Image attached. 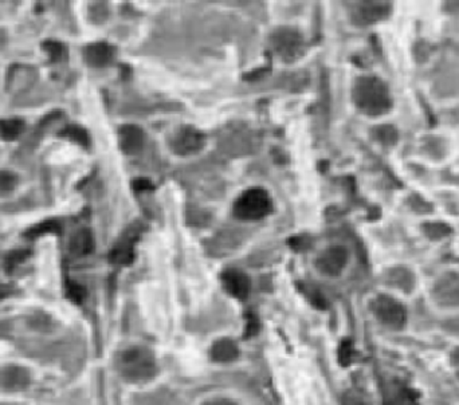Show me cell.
<instances>
[{
	"label": "cell",
	"instance_id": "obj_4",
	"mask_svg": "<svg viewBox=\"0 0 459 405\" xmlns=\"http://www.w3.org/2000/svg\"><path fill=\"white\" fill-rule=\"evenodd\" d=\"M372 310L374 317L388 327L401 329L405 322L404 308L388 295L376 297L373 299Z\"/></svg>",
	"mask_w": 459,
	"mask_h": 405
},
{
	"label": "cell",
	"instance_id": "obj_13",
	"mask_svg": "<svg viewBox=\"0 0 459 405\" xmlns=\"http://www.w3.org/2000/svg\"><path fill=\"white\" fill-rule=\"evenodd\" d=\"M238 356L239 349L236 344L229 338H222L211 347V357L216 362H232L238 358Z\"/></svg>",
	"mask_w": 459,
	"mask_h": 405
},
{
	"label": "cell",
	"instance_id": "obj_28",
	"mask_svg": "<svg viewBox=\"0 0 459 405\" xmlns=\"http://www.w3.org/2000/svg\"><path fill=\"white\" fill-rule=\"evenodd\" d=\"M456 360H457V362L459 364V350L456 353Z\"/></svg>",
	"mask_w": 459,
	"mask_h": 405
},
{
	"label": "cell",
	"instance_id": "obj_10",
	"mask_svg": "<svg viewBox=\"0 0 459 405\" xmlns=\"http://www.w3.org/2000/svg\"><path fill=\"white\" fill-rule=\"evenodd\" d=\"M139 233L136 229L132 231L125 233L121 240L115 246V248L111 251L109 259L115 264H129L135 259V243L139 238Z\"/></svg>",
	"mask_w": 459,
	"mask_h": 405
},
{
	"label": "cell",
	"instance_id": "obj_7",
	"mask_svg": "<svg viewBox=\"0 0 459 405\" xmlns=\"http://www.w3.org/2000/svg\"><path fill=\"white\" fill-rule=\"evenodd\" d=\"M301 36L294 30H281L273 35L271 46L277 54L284 59L295 58L301 50Z\"/></svg>",
	"mask_w": 459,
	"mask_h": 405
},
{
	"label": "cell",
	"instance_id": "obj_18",
	"mask_svg": "<svg viewBox=\"0 0 459 405\" xmlns=\"http://www.w3.org/2000/svg\"><path fill=\"white\" fill-rule=\"evenodd\" d=\"M374 136L383 144H394L396 141V130L392 126H379Z\"/></svg>",
	"mask_w": 459,
	"mask_h": 405
},
{
	"label": "cell",
	"instance_id": "obj_3",
	"mask_svg": "<svg viewBox=\"0 0 459 405\" xmlns=\"http://www.w3.org/2000/svg\"><path fill=\"white\" fill-rule=\"evenodd\" d=\"M271 211V200L266 191L251 188L243 192L234 204V213L240 220H259Z\"/></svg>",
	"mask_w": 459,
	"mask_h": 405
},
{
	"label": "cell",
	"instance_id": "obj_22",
	"mask_svg": "<svg viewBox=\"0 0 459 405\" xmlns=\"http://www.w3.org/2000/svg\"><path fill=\"white\" fill-rule=\"evenodd\" d=\"M426 232L430 235V236H443V235H447L450 232V229L446 227L445 224L442 223H431L429 226L425 227Z\"/></svg>",
	"mask_w": 459,
	"mask_h": 405
},
{
	"label": "cell",
	"instance_id": "obj_25",
	"mask_svg": "<svg viewBox=\"0 0 459 405\" xmlns=\"http://www.w3.org/2000/svg\"><path fill=\"white\" fill-rule=\"evenodd\" d=\"M258 319H253V317L249 319V321H247V329H246L247 336H253V334H256V333L258 332Z\"/></svg>",
	"mask_w": 459,
	"mask_h": 405
},
{
	"label": "cell",
	"instance_id": "obj_12",
	"mask_svg": "<svg viewBox=\"0 0 459 405\" xmlns=\"http://www.w3.org/2000/svg\"><path fill=\"white\" fill-rule=\"evenodd\" d=\"M85 60L91 67H105L115 58V49L108 43H93L85 49Z\"/></svg>",
	"mask_w": 459,
	"mask_h": 405
},
{
	"label": "cell",
	"instance_id": "obj_5",
	"mask_svg": "<svg viewBox=\"0 0 459 405\" xmlns=\"http://www.w3.org/2000/svg\"><path fill=\"white\" fill-rule=\"evenodd\" d=\"M173 153L179 156H190L198 153L204 145V136L192 126H183L175 132L170 141Z\"/></svg>",
	"mask_w": 459,
	"mask_h": 405
},
{
	"label": "cell",
	"instance_id": "obj_14",
	"mask_svg": "<svg viewBox=\"0 0 459 405\" xmlns=\"http://www.w3.org/2000/svg\"><path fill=\"white\" fill-rule=\"evenodd\" d=\"M384 405H418V395L410 388L398 386L385 395Z\"/></svg>",
	"mask_w": 459,
	"mask_h": 405
},
{
	"label": "cell",
	"instance_id": "obj_9",
	"mask_svg": "<svg viewBox=\"0 0 459 405\" xmlns=\"http://www.w3.org/2000/svg\"><path fill=\"white\" fill-rule=\"evenodd\" d=\"M222 285L230 295L238 299H246L250 292V281L247 275L239 270L230 268L226 270L222 275Z\"/></svg>",
	"mask_w": 459,
	"mask_h": 405
},
{
	"label": "cell",
	"instance_id": "obj_19",
	"mask_svg": "<svg viewBox=\"0 0 459 405\" xmlns=\"http://www.w3.org/2000/svg\"><path fill=\"white\" fill-rule=\"evenodd\" d=\"M46 232H53V233H59L60 232V229H59V224L57 222H45V223H41L38 224L35 229H32L30 231V235L31 236H38V235H43Z\"/></svg>",
	"mask_w": 459,
	"mask_h": 405
},
{
	"label": "cell",
	"instance_id": "obj_6",
	"mask_svg": "<svg viewBox=\"0 0 459 405\" xmlns=\"http://www.w3.org/2000/svg\"><path fill=\"white\" fill-rule=\"evenodd\" d=\"M348 262V254L342 247L325 250L316 261L317 270L328 277H337L343 273Z\"/></svg>",
	"mask_w": 459,
	"mask_h": 405
},
{
	"label": "cell",
	"instance_id": "obj_23",
	"mask_svg": "<svg viewBox=\"0 0 459 405\" xmlns=\"http://www.w3.org/2000/svg\"><path fill=\"white\" fill-rule=\"evenodd\" d=\"M352 354H353V347L349 341H344L340 347V361L344 364V365H348L352 360Z\"/></svg>",
	"mask_w": 459,
	"mask_h": 405
},
{
	"label": "cell",
	"instance_id": "obj_20",
	"mask_svg": "<svg viewBox=\"0 0 459 405\" xmlns=\"http://www.w3.org/2000/svg\"><path fill=\"white\" fill-rule=\"evenodd\" d=\"M67 295L70 297L71 301L80 303L85 298V290H84L82 286H80L77 284H69L67 285Z\"/></svg>",
	"mask_w": 459,
	"mask_h": 405
},
{
	"label": "cell",
	"instance_id": "obj_17",
	"mask_svg": "<svg viewBox=\"0 0 459 405\" xmlns=\"http://www.w3.org/2000/svg\"><path fill=\"white\" fill-rule=\"evenodd\" d=\"M60 135L84 146L89 145V136H87V130L82 129L81 126H67Z\"/></svg>",
	"mask_w": 459,
	"mask_h": 405
},
{
	"label": "cell",
	"instance_id": "obj_15",
	"mask_svg": "<svg viewBox=\"0 0 459 405\" xmlns=\"http://www.w3.org/2000/svg\"><path fill=\"white\" fill-rule=\"evenodd\" d=\"M93 244L94 243H93L91 232L84 230V231L78 232L77 236L73 239L71 251L80 255H85L93 250Z\"/></svg>",
	"mask_w": 459,
	"mask_h": 405
},
{
	"label": "cell",
	"instance_id": "obj_2",
	"mask_svg": "<svg viewBox=\"0 0 459 405\" xmlns=\"http://www.w3.org/2000/svg\"><path fill=\"white\" fill-rule=\"evenodd\" d=\"M118 373L131 382H144L156 376L157 364L146 347H133L120 353L115 361Z\"/></svg>",
	"mask_w": 459,
	"mask_h": 405
},
{
	"label": "cell",
	"instance_id": "obj_1",
	"mask_svg": "<svg viewBox=\"0 0 459 405\" xmlns=\"http://www.w3.org/2000/svg\"><path fill=\"white\" fill-rule=\"evenodd\" d=\"M353 101L359 111L368 116L384 115L392 106L385 84L374 77H361L355 82Z\"/></svg>",
	"mask_w": 459,
	"mask_h": 405
},
{
	"label": "cell",
	"instance_id": "obj_26",
	"mask_svg": "<svg viewBox=\"0 0 459 405\" xmlns=\"http://www.w3.org/2000/svg\"><path fill=\"white\" fill-rule=\"evenodd\" d=\"M204 405H238L236 403H234L232 400L230 399H225V397H218V399H212L210 402H207Z\"/></svg>",
	"mask_w": 459,
	"mask_h": 405
},
{
	"label": "cell",
	"instance_id": "obj_16",
	"mask_svg": "<svg viewBox=\"0 0 459 405\" xmlns=\"http://www.w3.org/2000/svg\"><path fill=\"white\" fill-rule=\"evenodd\" d=\"M23 129V122L19 119H4L0 121V136L4 140H15Z\"/></svg>",
	"mask_w": 459,
	"mask_h": 405
},
{
	"label": "cell",
	"instance_id": "obj_8",
	"mask_svg": "<svg viewBox=\"0 0 459 405\" xmlns=\"http://www.w3.org/2000/svg\"><path fill=\"white\" fill-rule=\"evenodd\" d=\"M390 12V3L384 1H361L356 4L353 10V19L359 25H371Z\"/></svg>",
	"mask_w": 459,
	"mask_h": 405
},
{
	"label": "cell",
	"instance_id": "obj_24",
	"mask_svg": "<svg viewBox=\"0 0 459 405\" xmlns=\"http://www.w3.org/2000/svg\"><path fill=\"white\" fill-rule=\"evenodd\" d=\"M132 187L136 189V191H148V189H152L153 188V185L150 184V181L149 180H146V178H137V180H135L133 181V184H132Z\"/></svg>",
	"mask_w": 459,
	"mask_h": 405
},
{
	"label": "cell",
	"instance_id": "obj_11",
	"mask_svg": "<svg viewBox=\"0 0 459 405\" xmlns=\"http://www.w3.org/2000/svg\"><path fill=\"white\" fill-rule=\"evenodd\" d=\"M144 132L136 125H124L118 130L120 148L125 154H137L144 146Z\"/></svg>",
	"mask_w": 459,
	"mask_h": 405
},
{
	"label": "cell",
	"instance_id": "obj_21",
	"mask_svg": "<svg viewBox=\"0 0 459 405\" xmlns=\"http://www.w3.org/2000/svg\"><path fill=\"white\" fill-rule=\"evenodd\" d=\"M43 49L47 51L50 58L54 59V60L60 58L62 53H63V46L58 42H46L43 45Z\"/></svg>",
	"mask_w": 459,
	"mask_h": 405
},
{
	"label": "cell",
	"instance_id": "obj_27",
	"mask_svg": "<svg viewBox=\"0 0 459 405\" xmlns=\"http://www.w3.org/2000/svg\"><path fill=\"white\" fill-rule=\"evenodd\" d=\"M26 257H25V253L22 251H19V253H16V254H14V255H10L8 257V264H11V266H14V264H18L19 262L23 261Z\"/></svg>",
	"mask_w": 459,
	"mask_h": 405
}]
</instances>
